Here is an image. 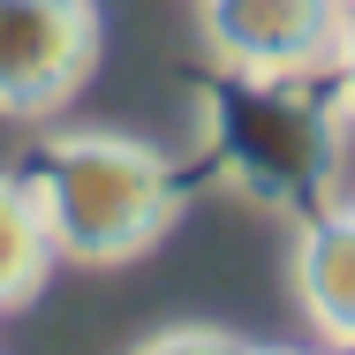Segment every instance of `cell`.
Listing matches in <instances>:
<instances>
[{"mask_svg":"<svg viewBox=\"0 0 355 355\" xmlns=\"http://www.w3.org/2000/svg\"><path fill=\"white\" fill-rule=\"evenodd\" d=\"M23 182L46 219L53 257H76V265L144 257L174 219V166L129 137H53L38 144Z\"/></svg>","mask_w":355,"mask_h":355,"instance_id":"6da1fadb","label":"cell"},{"mask_svg":"<svg viewBox=\"0 0 355 355\" xmlns=\"http://www.w3.org/2000/svg\"><path fill=\"white\" fill-rule=\"evenodd\" d=\"M212 129H219L227 166H234L257 197H272V205L325 197L333 166H340L333 114L287 98L280 83H250V76H234V91L212 106Z\"/></svg>","mask_w":355,"mask_h":355,"instance_id":"7a4b0ae2","label":"cell"},{"mask_svg":"<svg viewBox=\"0 0 355 355\" xmlns=\"http://www.w3.org/2000/svg\"><path fill=\"white\" fill-rule=\"evenodd\" d=\"M348 0H205V38L234 76L287 83L333 69L348 46Z\"/></svg>","mask_w":355,"mask_h":355,"instance_id":"3957f363","label":"cell"},{"mask_svg":"<svg viewBox=\"0 0 355 355\" xmlns=\"http://www.w3.org/2000/svg\"><path fill=\"white\" fill-rule=\"evenodd\" d=\"M242 355H310V348H242Z\"/></svg>","mask_w":355,"mask_h":355,"instance_id":"9c48e42d","label":"cell"},{"mask_svg":"<svg viewBox=\"0 0 355 355\" xmlns=\"http://www.w3.org/2000/svg\"><path fill=\"white\" fill-rule=\"evenodd\" d=\"M53 272V242H46V219L31 205V182L23 174H0V310L8 302H31Z\"/></svg>","mask_w":355,"mask_h":355,"instance_id":"8992f818","label":"cell"},{"mask_svg":"<svg viewBox=\"0 0 355 355\" xmlns=\"http://www.w3.org/2000/svg\"><path fill=\"white\" fill-rule=\"evenodd\" d=\"M137 355H242V340L219 325H174V333H151Z\"/></svg>","mask_w":355,"mask_h":355,"instance_id":"52a82bcc","label":"cell"},{"mask_svg":"<svg viewBox=\"0 0 355 355\" xmlns=\"http://www.w3.org/2000/svg\"><path fill=\"white\" fill-rule=\"evenodd\" d=\"M295 287H302L310 325H318L333 348H355V212H325L302 234Z\"/></svg>","mask_w":355,"mask_h":355,"instance_id":"5b68a950","label":"cell"},{"mask_svg":"<svg viewBox=\"0 0 355 355\" xmlns=\"http://www.w3.org/2000/svg\"><path fill=\"white\" fill-rule=\"evenodd\" d=\"M98 61L91 0H0V114L61 106Z\"/></svg>","mask_w":355,"mask_h":355,"instance_id":"277c9868","label":"cell"},{"mask_svg":"<svg viewBox=\"0 0 355 355\" xmlns=\"http://www.w3.org/2000/svg\"><path fill=\"white\" fill-rule=\"evenodd\" d=\"M333 69H340V98L355 106V23H348V46H340V61H333Z\"/></svg>","mask_w":355,"mask_h":355,"instance_id":"ba28073f","label":"cell"},{"mask_svg":"<svg viewBox=\"0 0 355 355\" xmlns=\"http://www.w3.org/2000/svg\"><path fill=\"white\" fill-rule=\"evenodd\" d=\"M348 15H355V0H348Z\"/></svg>","mask_w":355,"mask_h":355,"instance_id":"30bf717a","label":"cell"}]
</instances>
